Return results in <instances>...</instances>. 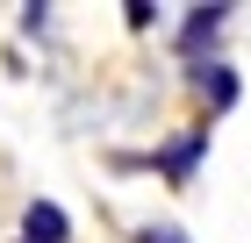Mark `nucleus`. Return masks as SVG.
I'll return each mask as SVG.
<instances>
[{"instance_id":"f257e3e1","label":"nucleus","mask_w":251,"mask_h":243,"mask_svg":"<svg viewBox=\"0 0 251 243\" xmlns=\"http://www.w3.org/2000/svg\"><path fill=\"white\" fill-rule=\"evenodd\" d=\"M22 236H29V243H65V236H72V222H65V207H58V200H29Z\"/></svg>"},{"instance_id":"7ed1b4c3","label":"nucleus","mask_w":251,"mask_h":243,"mask_svg":"<svg viewBox=\"0 0 251 243\" xmlns=\"http://www.w3.org/2000/svg\"><path fill=\"white\" fill-rule=\"evenodd\" d=\"M230 22V7H194V22L179 29V50H201V43H215V29Z\"/></svg>"},{"instance_id":"f03ea898","label":"nucleus","mask_w":251,"mask_h":243,"mask_svg":"<svg viewBox=\"0 0 251 243\" xmlns=\"http://www.w3.org/2000/svg\"><path fill=\"white\" fill-rule=\"evenodd\" d=\"M194 93L208 100L215 114H223V108H237V72H230V65H194Z\"/></svg>"},{"instance_id":"39448f33","label":"nucleus","mask_w":251,"mask_h":243,"mask_svg":"<svg viewBox=\"0 0 251 243\" xmlns=\"http://www.w3.org/2000/svg\"><path fill=\"white\" fill-rule=\"evenodd\" d=\"M136 243H187L173 222H151V229H136Z\"/></svg>"},{"instance_id":"20e7f679","label":"nucleus","mask_w":251,"mask_h":243,"mask_svg":"<svg viewBox=\"0 0 251 243\" xmlns=\"http://www.w3.org/2000/svg\"><path fill=\"white\" fill-rule=\"evenodd\" d=\"M201 150H208V129H194V136H179V143L165 150V172H173V179H187V172L201 165Z\"/></svg>"}]
</instances>
